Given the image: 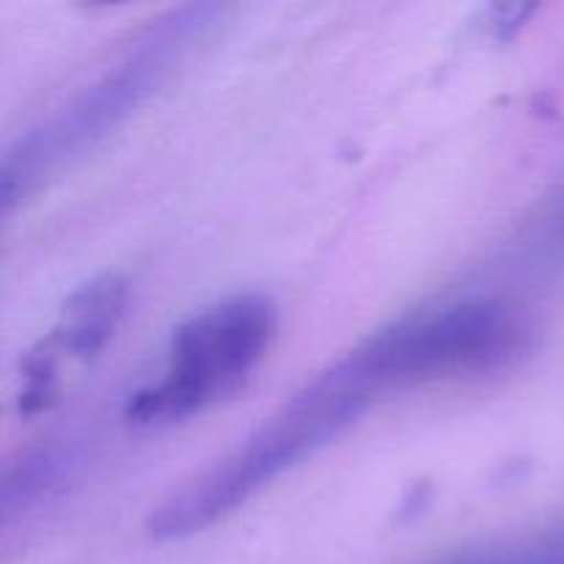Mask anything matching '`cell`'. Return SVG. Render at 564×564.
<instances>
[{
  "mask_svg": "<svg viewBox=\"0 0 564 564\" xmlns=\"http://www.w3.org/2000/svg\"><path fill=\"white\" fill-rule=\"evenodd\" d=\"M279 336V306L262 292L202 308L171 334L158 378L135 391L124 419L165 427L209 411L246 386Z\"/></svg>",
  "mask_w": 564,
  "mask_h": 564,
  "instance_id": "3",
  "label": "cell"
},
{
  "mask_svg": "<svg viewBox=\"0 0 564 564\" xmlns=\"http://www.w3.org/2000/svg\"><path fill=\"white\" fill-rule=\"evenodd\" d=\"M438 564H564V523L496 549L471 551Z\"/></svg>",
  "mask_w": 564,
  "mask_h": 564,
  "instance_id": "7",
  "label": "cell"
},
{
  "mask_svg": "<svg viewBox=\"0 0 564 564\" xmlns=\"http://www.w3.org/2000/svg\"><path fill=\"white\" fill-rule=\"evenodd\" d=\"M532 336L527 314L505 301L430 308L380 328L314 375L237 449L171 494L149 516L147 532L154 540L204 532L394 391L499 372L527 356Z\"/></svg>",
  "mask_w": 564,
  "mask_h": 564,
  "instance_id": "1",
  "label": "cell"
},
{
  "mask_svg": "<svg viewBox=\"0 0 564 564\" xmlns=\"http://www.w3.org/2000/svg\"><path fill=\"white\" fill-rule=\"evenodd\" d=\"M510 257L527 268H554L564 262V191L523 226Z\"/></svg>",
  "mask_w": 564,
  "mask_h": 564,
  "instance_id": "6",
  "label": "cell"
},
{
  "mask_svg": "<svg viewBox=\"0 0 564 564\" xmlns=\"http://www.w3.org/2000/svg\"><path fill=\"white\" fill-rule=\"evenodd\" d=\"M224 6L187 3L143 28L124 53L69 99L28 127L3 154L0 202L9 213L58 171L113 135L191 58L218 25Z\"/></svg>",
  "mask_w": 564,
  "mask_h": 564,
  "instance_id": "2",
  "label": "cell"
},
{
  "mask_svg": "<svg viewBox=\"0 0 564 564\" xmlns=\"http://www.w3.org/2000/svg\"><path fill=\"white\" fill-rule=\"evenodd\" d=\"M127 281L119 275H99L83 284L66 301L53 334L25 361V394L22 400L47 408L58 386L61 364H80L97 356L124 317Z\"/></svg>",
  "mask_w": 564,
  "mask_h": 564,
  "instance_id": "4",
  "label": "cell"
},
{
  "mask_svg": "<svg viewBox=\"0 0 564 564\" xmlns=\"http://www.w3.org/2000/svg\"><path fill=\"white\" fill-rule=\"evenodd\" d=\"M69 455L58 446L28 452L17 466L6 471L3 479V521L9 523L17 512H25L42 499L47 490L61 482L64 471L69 468Z\"/></svg>",
  "mask_w": 564,
  "mask_h": 564,
  "instance_id": "5",
  "label": "cell"
}]
</instances>
